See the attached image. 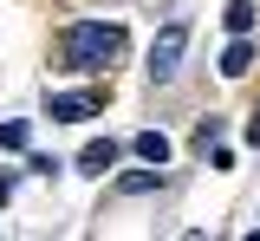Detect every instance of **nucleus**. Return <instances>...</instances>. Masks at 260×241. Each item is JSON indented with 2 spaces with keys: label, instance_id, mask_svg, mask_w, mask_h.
<instances>
[{
  "label": "nucleus",
  "instance_id": "nucleus-1",
  "mask_svg": "<svg viewBox=\"0 0 260 241\" xmlns=\"http://www.w3.org/2000/svg\"><path fill=\"white\" fill-rule=\"evenodd\" d=\"M59 59L72 72H104V66H117L124 59V26L111 20H78V26H65L59 33Z\"/></svg>",
  "mask_w": 260,
  "mask_h": 241
},
{
  "label": "nucleus",
  "instance_id": "nucleus-2",
  "mask_svg": "<svg viewBox=\"0 0 260 241\" xmlns=\"http://www.w3.org/2000/svg\"><path fill=\"white\" fill-rule=\"evenodd\" d=\"M182 52H189V26H182V20H169V26L156 33V46H150V72H156V78H176Z\"/></svg>",
  "mask_w": 260,
  "mask_h": 241
},
{
  "label": "nucleus",
  "instance_id": "nucleus-3",
  "mask_svg": "<svg viewBox=\"0 0 260 241\" xmlns=\"http://www.w3.org/2000/svg\"><path fill=\"white\" fill-rule=\"evenodd\" d=\"M46 111L59 124H85V117H98V98L91 92H59V98H46Z\"/></svg>",
  "mask_w": 260,
  "mask_h": 241
},
{
  "label": "nucleus",
  "instance_id": "nucleus-4",
  "mask_svg": "<svg viewBox=\"0 0 260 241\" xmlns=\"http://www.w3.org/2000/svg\"><path fill=\"white\" fill-rule=\"evenodd\" d=\"M111 163H117V143H111V137H104V143H85V157H78V170H85V176H104Z\"/></svg>",
  "mask_w": 260,
  "mask_h": 241
},
{
  "label": "nucleus",
  "instance_id": "nucleus-5",
  "mask_svg": "<svg viewBox=\"0 0 260 241\" xmlns=\"http://www.w3.org/2000/svg\"><path fill=\"white\" fill-rule=\"evenodd\" d=\"M247 66H254V46H247V33H234V46L221 52V72H228V78H241Z\"/></svg>",
  "mask_w": 260,
  "mask_h": 241
},
{
  "label": "nucleus",
  "instance_id": "nucleus-6",
  "mask_svg": "<svg viewBox=\"0 0 260 241\" xmlns=\"http://www.w3.org/2000/svg\"><path fill=\"white\" fill-rule=\"evenodd\" d=\"M137 157H143V163H169V137H162V131H143V137H137Z\"/></svg>",
  "mask_w": 260,
  "mask_h": 241
},
{
  "label": "nucleus",
  "instance_id": "nucleus-7",
  "mask_svg": "<svg viewBox=\"0 0 260 241\" xmlns=\"http://www.w3.org/2000/svg\"><path fill=\"white\" fill-rule=\"evenodd\" d=\"M254 26V0H228V33H247Z\"/></svg>",
  "mask_w": 260,
  "mask_h": 241
},
{
  "label": "nucleus",
  "instance_id": "nucleus-8",
  "mask_svg": "<svg viewBox=\"0 0 260 241\" xmlns=\"http://www.w3.org/2000/svg\"><path fill=\"white\" fill-rule=\"evenodd\" d=\"M26 143H32V131L20 124V117H13V124H0V150H26Z\"/></svg>",
  "mask_w": 260,
  "mask_h": 241
},
{
  "label": "nucleus",
  "instance_id": "nucleus-9",
  "mask_svg": "<svg viewBox=\"0 0 260 241\" xmlns=\"http://www.w3.org/2000/svg\"><path fill=\"white\" fill-rule=\"evenodd\" d=\"M117 189H124V196H143V189H156V170H130Z\"/></svg>",
  "mask_w": 260,
  "mask_h": 241
},
{
  "label": "nucleus",
  "instance_id": "nucleus-10",
  "mask_svg": "<svg viewBox=\"0 0 260 241\" xmlns=\"http://www.w3.org/2000/svg\"><path fill=\"white\" fill-rule=\"evenodd\" d=\"M247 143H260V111H254V117H247Z\"/></svg>",
  "mask_w": 260,
  "mask_h": 241
},
{
  "label": "nucleus",
  "instance_id": "nucleus-11",
  "mask_svg": "<svg viewBox=\"0 0 260 241\" xmlns=\"http://www.w3.org/2000/svg\"><path fill=\"white\" fill-rule=\"evenodd\" d=\"M7 196H13V183H7V176H0V202H7Z\"/></svg>",
  "mask_w": 260,
  "mask_h": 241
}]
</instances>
